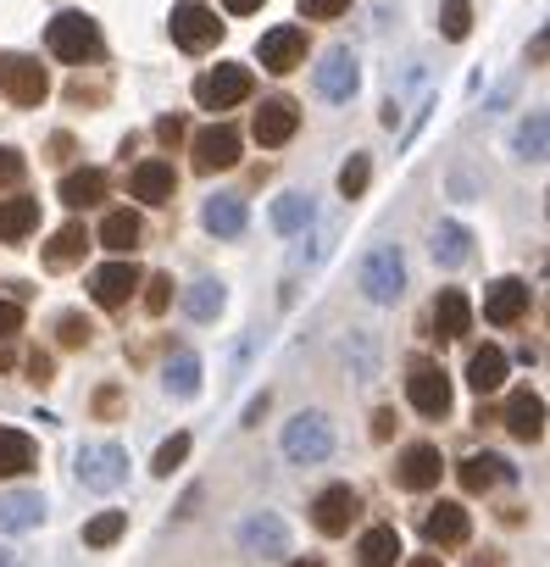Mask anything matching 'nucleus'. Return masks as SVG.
Segmentation results:
<instances>
[{
    "label": "nucleus",
    "mask_w": 550,
    "mask_h": 567,
    "mask_svg": "<svg viewBox=\"0 0 550 567\" xmlns=\"http://www.w3.org/2000/svg\"><path fill=\"white\" fill-rule=\"evenodd\" d=\"M45 45H51V56H56V62L84 68V62H95V56H101V29H95V18H84V12H62V18H51Z\"/></svg>",
    "instance_id": "nucleus-1"
},
{
    "label": "nucleus",
    "mask_w": 550,
    "mask_h": 567,
    "mask_svg": "<svg viewBox=\"0 0 550 567\" xmlns=\"http://www.w3.org/2000/svg\"><path fill=\"white\" fill-rule=\"evenodd\" d=\"M362 296H367L373 307H395V301L406 296V261H401L395 245H378V250L362 261Z\"/></svg>",
    "instance_id": "nucleus-2"
},
{
    "label": "nucleus",
    "mask_w": 550,
    "mask_h": 567,
    "mask_svg": "<svg viewBox=\"0 0 550 567\" xmlns=\"http://www.w3.org/2000/svg\"><path fill=\"white\" fill-rule=\"evenodd\" d=\"M123 478H128V451L117 440H101V445H84L79 451V484L90 495H112Z\"/></svg>",
    "instance_id": "nucleus-3"
},
{
    "label": "nucleus",
    "mask_w": 550,
    "mask_h": 567,
    "mask_svg": "<svg viewBox=\"0 0 550 567\" xmlns=\"http://www.w3.org/2000/svg\"><path fill=\"white\" fill-rule=\"evenodd\" d=\"M284 456L301 462V467L329 462V456H334V429H329V417H323V412H301V417L284 429Z\"/></svg>",
    "instance_id": "nucleus-4"
},
{
    "label": "nucleus",
    "mask_w": 550,
    "mask_h": 567,
    "mask_svg": "<svg viewBox=\"0 0 550 567\" xmlns=\"http://www.w3.org/2000/svg\"><path fill=\"white\" fill-rule=\"evenodd\" d=\"M239 550H245V556H261V561L284 556V550H290V523H284L279 512H250V517L239 523Z\"/></svg>",
    "instance_id": "nucleus-5"
},
{
    "label": "nucleus",
    "mask_w": 550,
    "mask_h": 567,
    "mask_svg": "<svg viewBox=\"0 0 550 567\" xmlns=\"http://www.w3.org/2000/svg\"><path fill=\"white\" fill-rule=\"evenodd\" d=\"M195 101H200V106H211V112H228V106L250 101V68L222 62L217 73H206V79L195 84Z\"/></svg>",
    "instance_id": "nucleus-6"
},
{
    "label": "nucleus",
    "mask_w": 550,
    "mask_h": 567,
    "mask_svg": "<svg viewBox=\"0 0 550 567\" xmlns=\"http://www.w3.org/2000/svg\"><path fill=\"white\" fill-rule=\"evenodd\" d=\"M406 401H412L423 417H445V412H450V379H445L434 362H412V373H406Z\"/></svg>",
    "instance_id": "nucleus-7"
},
{
    "label": "nucleus",
    "mask_w": 550,
    "mask_h": 567,
    "mask_svg": "<svg viewBox=\"0 0 550 567\" xmlns=\"http://www.w3.org/2000/svg\"><path fill=\"white\" fill-rule=\"evenodd\" d=\"M217 34H222V23H217V12L206 7V0H178L173 40H178L184 51H206V45H217Z\"/></svg>",
    "instance_id": "nucleus-8"
},
{
    "label": "nucleus",
    "mask_w": 550,
    "mask_h": 567,
    "mask_svg": "<svg viewBox=\"0 0 550 567\" xmlns=\"http://www.w3.org/2000/svg\"><path fill=\"white\" fill-rule=\"evenodd\" d=\"M0 90L12 95V106H40L51 84H45V68H40V62L7 56V62H0Z\"/></svg>",
    "instance_id": "nucleus-9"
},
{
    "label": "nucleus",
    "mask_w": 550,
    "mask_h": 567,
    "mask_svg": "<svg viewBox=\"0 0 550 567\" xmlns=\"http://www.w3.org/2000/svg\"><path fill=\"white\" fill-rule=\"evenodd\" d=\"M356 84H362L356 56H351L345 45L323 51V62H318V95H323V101H351V95H356Z\"/></svg>",
    "instance_id": "nucleus-10"
},
{
    "label": "nucleus",
    "mask_w": 550,
    "mask_h": 567,
    "mask_svg": "<svg viewBox=\"0 0 550 567\" xmlns=\"http://www.w3.org/2000/svg\"><path fill=\"white\" fill-rule=\"evenodd\" d=\"M256 62H261L267 73H295V68L307 62V34H301V29H272V34H261Z\"/></svg>",
    "instance_id": "nucleus-11"
},
{
    "label": "nucleus",
    "mask_w": 550,
    "mask_h": 567,
    "mask_svg": "<svg viewBox=\"0 0 550 567\" xmlns=\"http://www.w3.org/2000/svg\"><path fill=\"white\" fill-rule=\"evenodd\" d=\"M356 512H362V495H356L351 484H329V489L318 495V506H312V523H318L323 534H345V528L356 523Z\"/></svg>",
    "instance_id": "nucleus-12"
},
{
    "label": "nucleus",
    "mask_w": 550,
    "mask_h": 567,
    "mask_svg": "<svg viewBox=\"0 0 550 567\" xmlns=\"http://www.w3.org/2000/svg\"><path fill=\"white\" fill-rule=\"evenodd\" d=\"M45 523V495L40 489H7L0 495V539L7 534H29Z\"/></svg>",
    "instance_id": "nucleus-13"
},
{
    "label": "nucleus",
    "mask_w": 550,
    "mask_h": 567,
    "mask_svg": "<svg viewBox=\"0 0 550 567\" xmlns=\"http://www.w3.org/2000/svg\"><path fill=\"white\" fill-rule=\"evenodd\" d=\"M439 473H445V456L434 445H406L401 462H395V484L401 489H434Z\"/></svg>",
    "instance_id": "nucleus-14"
},
{
    "label": "nucleus",
    "mask_w": 550,
    "mask_h": 567,
    "mask_svg": "<svg viewBox=\"0 0 550 567\" xmlns=\"http://www.w3.org/2000/svg\"><path fill=\"white\" fill-rule=\"evenodd\" d=\"M295 128H301V106L290 95H272V101L256 106V140L261 145H284Z\"/></svg>",
    "instance_id": "nucleus-15"
},
{
    "label": "nucleus",
    "mask_w": 550,
    "mask_h": 567,
    "mask_svg": "<svg viewBox=\"0 0 550 567\" xmlns=\"http://www.w3.org/2000/svg\"><path fill=\"white\" fill-rule=\"evenodd\" d=\"M139 284H145V278H139L134 261H106V267H95V278H90V296H95L101 307H123Z\"/></svg>",
    "instance_id": "nucleus-16"
},
{
    "label": "nucleus",
    "mask_w": 550,
    "mask_h": 567,
    "mask_svg": "<svg viewBox=\"0 0 550 567\" xmlns=\"http://www.w3.org/2000/svg\"><path fill=\"white\" fill-rule=\"evenodd\" d=\"M234 162H239V134H234L228 123L195 134V167H200V173H228Z\"/></svg>",
    "instance_id": "nucleus-17"
},
{
    "label": "nucleus",
    "mask_w": 550,
    "mask_h": 567,
    "mask_svg": "<svg viewBox=\"0 0 550 567\" xmlns=\"http://www.w3.org/2000/svg\"><path fill=\"white\" fill-rule=\"evenodd\" d=\"M484 318L489 323H517V318H528V284L522 278H495L489 284V296H484Z\"/></svg>",
    "instance_id": "nucleus-18"
},
{
    "label": "nucleus",
    "mask_w": 550,
    "mask_h": 567,
    "mask_svg": "<svg viewBox=\"0 0 550 567\" xmlns=\"http://www.w3.org/2000/svg\"><path fill=\"white\" fill-rule=\"evenodd\" d=\"M423 534H428V545H467V534H473V517H467V506H450V501H439V506L423 517Z\"/></svg>",
    "instance_id": "nucleus-19"
},
{
    "label": "nucleus",
    "mask_w": 550,
    "mask_h": 567,
    "mask_svg": "<svg viewBox=\"0 0 550 567\" xmlns=\"http://www.w3.org/2000/svg\"><path fill=\"white\" fill-rule=\"evenodd\" d=\"M128 189H134L145 206H162V200H173V189H178V173H173V162H139Z\"/></svg>",
    "instance_id": "nucleus-20"
},
{
    "label": "nucleus",
    "mask_w": 550,
    "mask_h": 567,
    "mask_svg": "<svg viewBox=\"0 0 550 567\" xmlns=\"http://www.w3.org/2000/svg\"><path fill=\"white\" fill-rule=\"evenodd\" d=\"M34 223H40V200L34 195H7V200H0V239H7V245L29 239Z\"/></svg>",
    "instance_id": "nucleus-21"
},
{
    "label": "nucleus",
    "mask_w": 550,
    "mask_h": 567,
    "mask_svg": "<svg viewBox=\"0 0 550 567\" xmlns=\"http://www.w3.org/2000/svg\"><path fill=\"white\" fill-rule=\"evenodd\" d=\"M29 467H40V451L23 429H0V478H23Z\"/></svg>",
    "instance_id": "nucleus-22"
},
{
    "label": "nucleus",
    "mask_w": 550,
    "mask_h": 567,
    "mask_svg": "<svg viewBox=\"0 0 550 567\" xmlns=\"http://www.w3.org/2000/svg\"><path fill=\"white\" fill-rule=\"evenodd\" d=\"M95 239L106 250H117V256H134V245L145 239V223H139V212H106V223H101Z\"/></svg>",
    "instance_id": "nucleus-23"
},
{
    "label": "nucleus",
    "mask_w": 550,
    "mask_h": 567,
    "mask_svg": "<svg viewBox=\"0 0 550 567\" xmlns=\"http://www.w3.org/2000/svg\"><path fill=\"white\" fill-rule=\"evenodd\" d=\"M467 329H473L467 296H461V290H445V296L434 301V334H439V340H461Z\"/></svg>",
    "instance_id": "nucleus-24"
},
{
    "label": "nucleus",
    "mask_w": 550,
    "mask_h": 567,
    "mask_svg": "<svg viewBox=\"0 0 550 567\" xmlns=\"http://www.w3.org/2000/svg\"><path fill=\"white\" fill-rule=\"evenodd\" d=\"M467 384H473L478 395H495V390L506 384V351H495V346H478V351L467 357Z\"/></svg>",
    "instance_id": "nucleus-25"
},
{
    "label": "nucleus",
    "mask_w": 550,
    "mask_h": 567,
    "mask_svg": "<svg viewBox=\"0 0 550 567\" xmlns=\"http://www.w3.org/2000/svg\"><path fill=\"white\" fill-rule=\"evenodd\" d=\"M506 429H511L517 440H539V434H544V401H539L533 390H517L511 406H506Z\"/></svg>",
    "instance_id": "nucleus-26"
},
{
    "label": "nucleus",
    "mask_w": 550,
    "mask_h": 567,
    "mask_svg": "<svg viewBox=\"0 0 550 567\" xmlns=\"http://www.w3.org/2000/svg\"><path fill=\"white\" fill-rule=\"evenodd\" d=\"M200 217H206V228H211V234H222V239L245 234V223H250V212H245V200H239V195H211Z\"/></svg>",
    "instance_id": "nucleus-27"
},
{
    "label": "nucleus",
    "mask_w": 550,
    "mask_h": 567,
    "mask_svg": "<svg viewBox=\"0 0 550 567\" xmlns=\"http://www.w3.org/2000/svg\"><path fill=\"white\" fill-rule=\"evenodd\" d=\"M395 556H401V534H395L390 523L367 528L362 545H356V561H362V567H395Z\"/></svg>",
    "instance_id": "nucleus-28"
},
{
    "label": "nucleus",
    "mask_w": 550,
    "mask_h": 567,
    "mask_svg": "<svg viewBox=\"0 0 550 567\" xmlns=\"http://www.w3.org/2000/svg\"><path fill=\"white\" fill-rule=\"evenodd\" d=\"M312 217H318L312 195H279L272 200V228L279 234H301V228H312Z\"/></svg>",
    "instance_id": "nucleus-29"
},
{
    "label": "nucleus",
    "mask_w": 550,
    "mask_h": 567,
    "mask_svg": "<svg viewBox=\"0 0 550 567\" xmlns=\"http://www.w3.org/2000/svg\"><path fill=\"white\" fill-rule=\"evenodd\" d=\"M222 301H228V296H222L217 278H195L189 290H184V312H189L195 323H211V318L222 312Z\"/></svg>",
    "instance_id": "nucleus-30"
},
{
    "label": "nucleus",
    "mask_w": 550,
    "mask_h": 567,
    "mask_svg": "<svg viewBox=\"0 0 550 567\" xmlns=\"http://www.w3.org/2000/svg\"><path fill=\"white\" fill-rule=\"evenodd\" d=\"M101 195H106V173H101V167H79V173L62 178V200H68L73 212H79V206H95Z\"/></svg>",
    "instance_id": "nucleus-31"
},
{
    "label": "nucleus",
    "mask_w": 550,
    "mask_h": 567,
    "mask_svg": "<svg viewBox=\"0 0 550 567\" xmlns=\"http://www.w3.org/2000/svg\"><path fill=\"white\" fill-rule=\"evenodd\" d=\"M467 256H473V234L461 223H439L434 228V261L439 267H461Z\"/></svg>",
    "instance_id": "nucleus-32"
},
{
    "label": "nucleus",
    "mask_w": 550,
    "mask_h": 567,
    "mask_svg": "<svg viewBox=\"0 0 550 567\" xmlns=\"http://www.w3.org/2000/svg\"><path fill=\"white\" fill-rule=\"evenodd\" d=\"M162 384H167V395H178V401H189V395L200 390V357H195V351H178V357L167 362V373H162Z\"/></svg>",
    "instance_id": "nucleus-33"
},
{
    "label": "nucleus",
    "mask_w": 550,
    "mask_h": 567,
    "mask_svg": "<svg viewBox=\"0 0 550 567\" xmlns=\"http://www.w3.org/2000/svg\"><path fill=\"white\" fill-rule=\"evenodd\" d=\"M500 478H506V462H500L495 451H473V456L461 462V484H467L473 495H478V489H495Z\"/></svg>",
    "instance_id": "nucleus-34"
},
{
    "label": "nucleus",
    "mask_w": 550,
    "mask_h": 567,
    "mask_svg": "<svg viewBox=\"0 0 550 567\" xmlns=\"http://www.w3.org/2000/svg\"><path fill=\"white\" fill-rule=\"evenodd\" d=\"M84 245H90L84 223H68V228H56V234H51L45 261H51V267H68V261H79V256H84Z\"/></svg>",
    "instance_id": "nucleus-35"
},
{
    "label": "nucleus",
    "mask_w": 550,
    "mask_h": 567,
    "mask_svg": "<svg viewBox=\"0 0 550 567\" xmlns=\"http://www.w3.org/2000/svg\"><path fill=\"white\" fill-rule=\"evenodd\" d=\"M123 528H128V512H101V517L84 523V545H90V550H106V545L123 539Z\"/></svg>",
    "instance_id": "nucleus-36"
},
{
    "label": "nucleus",
    "mask_w": 550,
    "mask_h": 567,
    "mask_svg": "<svg viewBox=\"0 0 550 567\" xmlns=\"http://www.w3.org/2000/svg\"><path fill=\"white\" fill-rule=\"evenodd\" d=\"M544 134H550V123H544V112H533V117L517 128V156H522V162H544Z\"/></svg>",
    "instance_id": "nucleus-37"
},
{
    "label": "nucleus",
    "mask_w": 550,
    "mask_h": 567,
    "mask_svg": "<svg viewBox=\"0 0 550 567\" xmlns=\"http://www.w3.org/2000/svg\"><path fill=\"white\" fill-rule=\"evenodd\" d=\"M439 34L445 40H467L473 34V7H467V0H445V7H439Z\"/></svg>",
    "instance_id": "nucleus-38"
},
{
    "label": "nucleus",
    "mask_w": 550,
    "mask_h": 567,
    "mask_svg": "<svg viewBox=\"0 0 550 567\" xmlns=\"http://www.w3.org/2000/svg\"><path fill=\"white\" fill-rule=\"evenodd\" d=\"M184 456H189V434H173V440H162V445H156V462H151V473H162V478H167V473H173Z\"/></svg>",
    "instance_id": "nucleus-39"
},
{
    "label": "nucleus",
    "mask_w": 550,
    "mask_h": 567,
    "mask_svg": "<svg viewBox=\"0 0 550 567\" xmlns=\"http://www.w3.org/2000/svg\"><path fill=\"white\" fill-rule=\"evenodd\" d=\"M367 178H373V167H367V156H351V162L340 167V195H351V200H356V195L367 189Z\"/></svg>",
    "instance_id": "nucleus-40"
},
{
    "label": "nucleus",
    "mask_w": 550,
    "mask_h": 567,
    "mask_svg": "<svg viewBox=\"0 0 550 567\" xmlns=\"http://www.w3.org/2000/svg\"><path fill=\"white\" fill-rule=\"evenodd\" d=\"M351 7V0H301V18H318V23H329V18H340Z\"/></svg>",
    "instance_id": "nucleus-41"
},
{
    "label": "nucleus",
    "mask_w": 550,
    "mask_h": 567,
    "mask_svg": "<svg viewBox=\"0 0 550 567\" xmlns=\"http://www.w3.org/2000/svg\"><path fill=\"white\" fill-rule=\"evenodd\" d=\"M23 167H29V162H23L18 151H7V145H0V189H12V184L23 178Z\"/></svg>",
    "instance_id": "nucleus-42"
},
{
    "label": "nucleus",
    "mask_w": 550,
    "mask_h": 567,
    "mask_svg": "<svg viewBox=\"0 0 550 567\" xmlns=\"http://www.w3.org/2000/svg\"><path fill=\"white\" fill-rule=\"evenodd\" d=\"M56 329H62V346H90V323H84L79 312H68Z\"/></svg>",
    "instance_id": "nucleus-43"
},
{
    "label": "nucleus",
    "mask_w": 550,
    "mask_h": 567,
    "mask_svg": "<svg viewBox=\"0 0 550 567\" xmlns=\"http://www.w3.org/2000/svg\"><path fill=\"white\" fill-rule=\"evenodd\" d=\"M151 290H145V307L151 312H167V301H173V278H145Z\"/></svg>",
    "instance_id": "nucleus-44"
},
{
    "label": "nucleus",
    "mask_w": 550,
    "mask_h": 567,
    "mask_svg": "<svg viewBox=\"0 0 550 567\" xmlns=\"http://www.w3.org/2000/svg\"><path fill=\"white\" fill-rule=\"evenodd\" d=\"M23 329V307L18 301H0V340H12Z\"/></svg>",
    "instance_id": "nucleus-45"
},
{
    "label": "nucleus",
    "mask_w": 550,
    "mask_h": 567,
    "mask_svg": "<svg viewBox=\"0 0 550 567\" xmlns=\"http://www.w3.org/2000/svg\"><path fill=\"white\" fill-rule=\"evenodd\" d=\"M156 140H162V145H178V140H184V123H178V117H162V123H156Z\"/></svg>",
    "instance_id": "nucleus-46"
},
{
    "label": "nucleus",
    "mask_w": 550,
    "mask_h": 567,
    "mask_svg": "<svg viewBox=\"0 0 550 567\" xmlns=\"http://www.w3.org/2000/svg\"><path fill=\"white\" fill-rule=\"evenodd\" d=\"M29 379H34V384H51V357H45V351L29 357Z\"/></svg>",
    "instance_id": "nucleus-47"
},
{
    "label": "nucleus",
    "mask_w": 550,
    "mask_h": 567,
    "mask_svg": "<svg viewBox=\"0 0 550 567\" xmlns=\"http://www.w3.org/2000/svg\"><path fill=\"white\" fill-rule=\"evenodd\" d=\"M395 434V412H373V440H390Z\"/></svg>",
    "instance_id": "nucleus-48"
},
{
    "label": "nucleus",
    "mask_w": 550,
    "mask_h": 567,
    "mask_svg": "<svg viewBox=\"0 0 550 567\" xmlns=\"http://www.w3.org/2000/svg\"><path fill=\"white\" fill-rule=\"evenodd\" d=\"M222 7H228V18H250V12L261 7V0H222Z\"/></svg>",
    "instance_id": "nucleus-49"
},
{
    "label": "nucleus",
    "mask_w": 550,
    "mask_h": 567,
    "mask_svg": "<svg viewBox=\"0 0 550 567\" xmlns=\"http://www.w3.org/2000/svg\"><path fill=\"white\" fill-rule=\"evenodd\" d=\"M117 401H123L117 390H101V395H95V412H117Z\"/></svg>",
    "instance_id": "nucleus-50"
},
{
    "label": "nucleus",
    "mask_w": 550,
    "mask_h": 567,
    "mask_svg": "<svg viewBox=\"0 0 550 567\" xmlns=\"http://www.w3.org/2000/svg\"><path fill=\"white\" fill-rule=\"evenodd\" d=\"M406 567H439V556H417V561H406Z\"/></svg>",
    "instance_id": "nucleus-51"
},
{
    "label": "nucleus",
    "mask_w": 550,
    "mask_h": 567,
    "mask_svg": "<svg viewBox=\"0 0 550 567\" xmlns=\"http://www.w3.org/2000/svg\"><path fill=\"white\" fill-rule=\"evenodd\" d=\"M0 567H23V561H18L12 550H0Z\"/></svg>",
    "instance_id": "nucleus-52"
},
{
    "label": "nucleus",
    "mask_w": 550,
    "mask_h": 567,
    "mask_svg": "<svg viewBox=\"0 0 550 567\" xmlns=\"http://www.w3.org/2000/svg\"><path fill=\"white\" fill-rule=\"evenodd\" d=\"M290 567H323V561H290Z\"/></svg>",
    "instance_id": "nucleus-53"
}]
</instances>
